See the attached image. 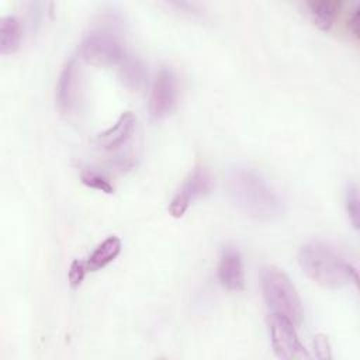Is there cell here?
<instances>
[{"label":"cell","mask_w":360,"mask_h":360,"mask_svg":"<svg viewBox=\"0 0 360 360\" xmlns=\"http://www.w3.org/2000/svg\"><path fill=\"white\" fill-rule=\"evenodd\" d=\"M79 55L93 65L120 63L125 56V45L114 17L103 18L79 44Z\"/></svg>","instance_id":"obj_3"},{"label":"cell","mask_w":360,"mask_h":360,"mask_svg":"<svg viewBox=\"0 0 360 360\" xmlns=\"http://www.w3.org/2000/svg\"><path fill=\"white\" fill-rule=\"evenodd\" d=\"M136 118L131 111H125L110 128L97 135L96 143L104 150H114L124 146L132 136Z\"/></svg>","instance_id":"obj_10"},{"label":"cell","mask_w":360,"mask_h":360,"mask_svg":"<svg viewBox=\"0 0 360 360\" xmlns=\"http://www.w3.org/2000/svg\"><path fill=\"white\" fill-rule=\"evenodd\" d=\"M218 280L231 291H242L245 288L243 259L235 246L222 249L218 260Z\"/></svg>","instance_id":"obj_9"},{"label":"cell","mask_w":360,"mask_h":360,"mask_svg":"<svg viewBox=\"0 0 360 360\" xmlns=\"http://www.w3.org/2000/svg\"><path fill=\"white\" fill-rule=\"evenodd\" d=\"M269 325L271 346L277 357L285 360L309 359V353L301 343L295 330V325L290 319L271 314Z\"/></svg>","instance_id":"obj_5"},{"label":"cell","mask_w":360,"mask_h":360,"mask_svg":"<svg viewBox=\"0 0 360 360\" xmlns=\"http://www.w3.org/2000/svg\"><path fill=\"white\" fill-rule=\"evenodd\" d=\"M212 187V176L207 167H195L181 183V186L174 193L173 198L169 202V212L174 218H180L188 210V207L207 194Z\"/></svg>","instance_id":"obj_6"},{"label":"cell","mask_w":360,"mask_h":360,"mask_svg":"<svg viewBox=\"0 0 360 360\" xmlns=\"http://www.w3.org/2000/svg\"><path fill=\"white\" fill-rule=\"evenodd\" d=\"M305 6L315 25L326 31L332 28L342 3L338 0H312L307 1Z\"/></svg>","instance_id":"obj_12"},{"label":"cell","mask_w":360,"mask_h":360,"mask_svg":"<svg viewBox=\"0 0 360 360\" xmlns=\"http://www.w3.org/2000/svg\"><path fill=\"white\" fill-rule=\"evenodd\" d=\"M80 68L75 59H70L63 65L56 84V104L60 112L70 115L77 110L80 103Z\"/></svg>","instance_id":"obj_8"},{"label":"cell","mask_w":360,"mask_h":360,"mask_svg":"<svg viewBox=\"0 0 360 360\" xmlns=\"http://www.w3.org/2000/svg\"><path fill=\"white\" fill-rule=\"evenodd\" d=\"M87 269H86V264H84V260H73L70 267H69V273H68V277H69V284L72 288H77L84 276L87 274Z\"/></svg>","instance_id":"obj_17"},{"label":"cell","mask_w":360,"mask_h":360,"mask_svg":"<svg viewBox=\"0 0 360 360\" xmlns=\"http://www.w3.org/2000/svg\"><path fill=\"white\" fill-rule=\"evenodd\" d=\"M118 65H120V79L128 89L138 90L143 86L146 79V70L143 63L138 58L127 55Z\"/></svg>","instance_id":"obj_14"},{"label":"cell","mask_w":360,"mask_h":360,"mask_svg":"<svg viewBox=\"0 0 360 360\" xmlns=\"http://www.w3.org/2000/svg\"><path fill=\"white\" fill-rule=\"evenodd\" d=\"M314 349L318 359H330V345L325 335H316L314 339Z\"/></svg>","instance_id":"obj_18"},{"label":"cell","mask_w":360,"mask_h":360,"mask_svg":"<svg viewBox=\"0 0 360 360\" xmlns=\"http://www.w3.org/2000/svg\"><path fill=\"white\" fill-rule=\"evenodd\" d=\"M298 262L312 281L326 288H340L359 281L356 266L338 248L323 240H312L302 245Z\"/></svg>","instance_id":"obj_2"},{"label":"cell","mask_w":360,"mask_h":360,"mask_svg":"<svg viewBox=\"0 0 360 360\" xmlns=\"http://www.w3.org/2000/svg\"><path fill=\"white\" fill-rule=\"evenodd\" d=\"M21 24L15 15H3L0 18V52L13 53L21 42Z\"/></svg>","instance_id":"obj_13"},{"label":"cell","mask_w":360,"mask_h":360,"mask_svg":"<svg viewBox=\"0 0 360 360\" xmlns=\"http://www.w3.org/2000/svg\"><path fill=\"white\" fill-rule=\"evenodd\" d=\"M80 179H82V183L90 188H94L107 194L114 193V184L108 180L107 176H104L98 170H94L91 167H84L80 172Z\"/></svg>","instance_id":"obj_15"},{"label":"cell","mask_w":360,"mask_h":360,"mask_svg":"<svg viewBox=\"0 0 360 360\" xmlns=\"http://www.w3.org/2000/svg\"><path fill=\"white\" fill-rule=\"evenodd\" d=\"M346 25L350 34L357 39L359 38V7L357 6H354L353 10H350L346 20Z\"/></svg>","instance_id":"obj_19"},{"label":"cell","mask_w":360,"mask_h":360,"mask_svg":"<svg viewBox=\"0 0 360 360\" xmlns=\"http://www.w3.org/2000/svg\"><path fill=\"white\" fill-rule=\"evenodd\" d=\"M121 239L118 236H108L84 260L87 271H97L111 263L121 252Z\"/></svg>","instance_id":"obj_11"},{"label":"cell","mask_w":360,"mask_h":360,"mask_svg":"<svg viewBox=\"0 0 360 360\" xmlns=\"http://www.w3.org/2000/svg\"><path fill=\"white\" fill-rule=\"evenodd\" d=\"M177 94H179V87H177V77L174 72L169 68H162L156 75L152 84V90H150V97H149L150 115L156 120L167 117L173 111L177 103Z\"/></svg>","instance_id":"obj_7"},{"label":"cell","mask_w":360,"mask_h":360,"mask_svg":"<svg viewBox=\"0 0 360 360\" xmlns=\"http://www.w3.org/2000/svg\"><path fill=\"white\" fill-rule=\"evenodd\" d=\"M228 191L235 205L256 219H274L284 210L280 194L255 169H232L228 176Z\"/></svg>","instance_id":"obj_1"},{"label":"cell","mask_w":360,"mask_h":360,"mask_svg":"<svg viewBox=\"0 0 360 360\" xmlns=\"http://www.w3.org/2000/svg\"><path fill=\"white\" fill-rule=\"evenodd\" d=\"M345 205H346V212L349 215L352 225L357 229L359 228V193H357V186L353 183L347 184L346 187Z\"/></svg>","instance_id":"obj_16"},{"label":"cell","mask_w":360,"mask_h":360,"mask_svg":"<svg viewBox=\"0 0 360 360\" xmlns=\"http://www.w3.org/2000/svg\"><path fill=\"white\" fill-rule=\"evenodd\" d=\"M260 285L264 301L274 315L290 319L294 325L301 322V298L290 277L276 266H266L260 271Z\"/></svg>","instance_id":"obj_4"}]
</instances>
